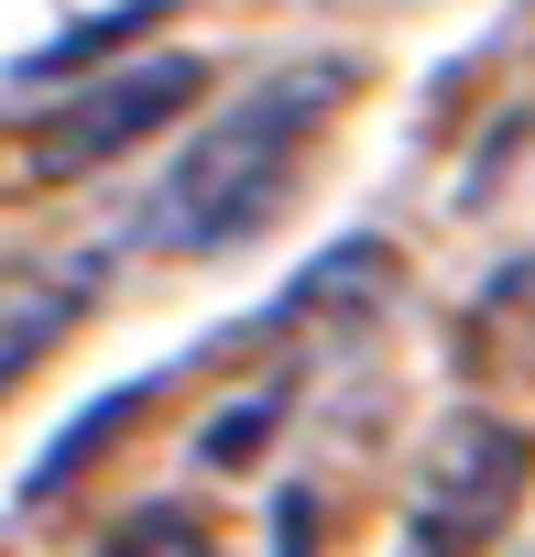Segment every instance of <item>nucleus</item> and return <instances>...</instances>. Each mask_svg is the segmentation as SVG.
Wrapping results in <instances>:
<instances>
[{
  "label": "nucleus",
  "instance_id": "423d86ee",
  "mask_svg": "<svg viewBox=\"0 0 535 557\" xmlns=\"http://www.w3.org/2000/svg\"><path fill=\"white\" fill-rule=\"evenodd\" d=\"M274 416H285V394H251L240 416H219V426H208V459H240L251 437H274Z\"/></svg>",
  "mask_w": 535,
  "mask_h": 557
},
{
  "label": "nucleus",
  "instance_id": "20e7f679",
  "mask_svg": "<svg viewBox=\"0 0 535 557\" xmlns=\"http://www.w3.org/2000/svg\"><path fill=\"white\" fill-rule=\"evenodd\" d=\"M88 285V273H0V383H23L66 329H77V296Z\"/></svg>",
  "mask_w": 535,
  "mask_h": 557
},
{
  "label": "nucleus",
  "instance_id": "7ed1b4c3",
  "mask_svg": "<svg viewBox=\"0 0 535 557\" xmlns=\"http://www.w3.org/2000/svg\"><path fill=\"white\" fill-rule=\"evenodd\" d=\"M186 99H197V55H142V66L77 88V99L34 132V175H99V164H121L132 143H153Z\"/></svg>",
  "mask_w": 535,
  "mask_h": 557
},
{
  "label": "nucleus",
  "instance_id": "f257e3e1",
  "mask_svg": "<svg viewBox=\"0 0 535 557\" xmlns=\"http://www.w3.org/2000/svg\"><path fill=\"white\" fill-rule=\"evenodd\" d=\"M350 99V66L339 55H307V66H274L251 99H229L219 121H197L186 132V153H175V175L153 186V251H229V240H251L262 219H274V197L296 186V164H307V143L328 132V110Z\"/></svg>",
  "mask_w": 535,
  "mask_h": 557
},
{
  "label": "nucleus",
  "instance_id": "39448f33",
  "mask_svg": "<svg viewBox=\"0 0 535 557\" xmlns=\"http://www.w3.org/2000/svg\"><path fill=\"white\" fill-rule=\"evenodd\" d=\"M99 557H219V535H208V513H186V503H142V513L110 524Z\"/></svg>",
  "mask_w": 535,
  "mask_h": 557
},
{
  "label": "nucleus",
  "instance_id": "f03ea898",
  "mask_svg": "<svg viewBox=\"0 0 535 557\" xmlns=\"http://www.w3.org/2000/svg\"><path fill=\"white\" fill-rule=\"evenodd\" d=\"M535 492V437L513 416H448L415 459V503H405V557H492L513 535Z\"/></svg>",
  "mask_w": 535,
  "mask_h": 557
}]
</instances>
